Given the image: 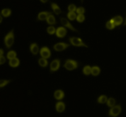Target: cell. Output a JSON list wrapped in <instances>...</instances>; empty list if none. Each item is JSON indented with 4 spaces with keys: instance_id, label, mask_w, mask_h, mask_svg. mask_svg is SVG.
Returning <instances> with one entry per match:
<instances>
[{
    "instance_id": "1f68e13d",
    "label": "cell",
    "mask_w": 126,
    "mask_h": 117,
    "mask_svg": "<svg viewBox=\"0 0 126 117\" xmlns=\"http://www.w3.org/2000/svg\"><path fill=\"white\" fill-rule=\"evenodd\" d=\"M6 61V58L4 55L0 56V65L4 64Z\"/></svg>"
},
{
    "instance_id": "ba28073f",
    "label": "cell",
    "mask_w": 126,
    "mask_h": 117,
    "mask_svg": "<svg viewBox=\"0 0 126 117\" xmlns=\"http://www.w3.org/2000/svg\"><path fill=\"white\" fill-rule=\"evenodd\" d=\"M39 54L42 58H46V59H48L51 56V52L50 49L48 47L44 46V47H42L40 49Z\"/></svg>"
},
{
    "instance_id": "4fadbf2b",
    "label": "cell",
    "mask_w": 126,
    "mask_h": 117,
    "mask_svg": "<svg viewBox=\"0 0 126 117\" xmlns=\"http://www.w3.org/2000/svg\"><path fill=\"white\" fill-rule=\"evenodd\" d=\"M51 14V12H48V11L40 12V13H38V16H37V19H38V20H40V21L46 20H47V18L48 17V16Z\"/></svg>"
},
{
    "instance_id": "83f0119b",
    "label": "cell",
    "mask_w": 126,
    "mask_h": 117,
    "mask_svg": "<svg viewBox=\"0 0 126 117\" xmlns=\"http://www.w3.org/2000/svg\"><path fill=\"white\" fill-rule=\"evenodd\" d=\"M67 18L70 20H74L77 18V14L75 12H69L67 15Z\"/></svg>"
},
{
    "instance_id": "7402d4cb",
    "label": "cell",
    "mask_w": 126,
    "mask_h": 117,
    "mask_svg": "<svg viewBox=\"0 0 126 117\" xmlns=\"http://www.w3.org/2000/svg\"><path fill=\"white\" fill-rule=\"evenodd\" d=\"M17 53L16 51L10 50L8 52V53H7L6 58H7V59H9V60H10V59H14V58H17Z\"/></svg>"
},
{
    "instance_id": "5bb4252c",
    "label": "cell",
    "mask_w": 126,
    "mask_h": 117,
    "mask_svg": "<svg viewBox=\"0 0 126 117\" xmlns=\"http://www.w3.org/2000/svg\"><path fill=\"white\" fill-rule=\"evenodd\" d=\"M9 65L13 68H17L20 65V59L18 58H15L14 59H10L9 61Z\"/></svg>"
},
{
    "instance_id": "8fae6325",
    "label": "cell",
    "mask_w": 126,
    "mask_h": 117,
    "mask_svg": "<svg viewBox=\"0 0 126 117\" xmlns=\"http://www.w3.org/2000/svg\"><path fill=\"white\" fill-rule=\"evenodd\" d=\"M29 49H30V52L32 54L36 56L39 53L40 48L39 45L37 43L34 42V43H32L30 45Z\"/></svg>"
},
{
    "instance_id": "4316f807",
    "label": "cell",
    "mask_w": 126,
    "mask_h": 117,
    "mask_svg": "<svg viewBox=\"0 0 126 117\" xmlns=\"http://www.w3.org/2000/svg\"><path fill=\"white\" fill-rule=\"evenodd\" d=\"M11 82V80L9 79H0V88H3L6 87Z\"/></svg>"
},
{
    "instance_id": "cb8c5ba5",
    "label": "cell",
    "mask_w": 126,
    "mask_h": 117,
    "mask_svg": "<svg viewBox=\"0 0 126 117\" xmlns=\"http://www.w3.org/2000/svg\"><path fill=\"white\" fill-rule=\"evenodd\" d=\"M105 26H106V29H108V30H113V29L116 27L114 24L112 19L108 20V21L106 23V25H105Z\"/></svg>"
},
{
    "instance_id": "6da1fadb",
    "label": "cell",
    "mask_w": 126,
    "mask_h": 117,
    "mask_svg": "<svg viewBox=\"0 0 126 117\" xmlns=\"http://www.w3.org/2000/svg\"><path fill=\"white\" fill-rule=\"evenodd\" d=\"M14 41H15V35H14V30L13 29L4 37V43L5 47L8 49L11 48L14 45Z\"/></svg>"
},
{
    "instance_id": "8d00e7d4",
    "label": "cell",
    "mask_w": 126,
    "mask_h": 117,
    "mask_svg": "<svg viewBox=\"0 0 126 117\" xmlns=\"http://www.w3.org/2000/svg\"><path fill=\"white\" fill-rule=\"evenodd\" d=\"M81 1H82V2H83V0H81Z\"/></svg>"
},
{
    "instance_id": "2e32d148",
    "label": "cell",
    "mask_w": 126,
    "mask_h": 117,
    "mask_svg": "<svg viewBox=\"0 0 126 117\" xmlns=\"http://www.w3.org/2000/svg\"><path fill=\"white\" fill-rule=\"evenodd\" d=\"M51 6L52 9H53L54 13H55L56 15H59L62 13V10L60 8V7L56 4V3H52L51 4Z\"/></svg>"
},
{
    "instance_id": "277c9868",
    "label": "cell",
    "mask_w": 126,
    "mask_h": 117,
    "mask_svg": "<svg viewBox=\"0 0 126 117\" xmlns=\"http://www.w3.org/2000/svg\"><path fill=\"white\" fill-rule=\"evenodd\" d=\"M71 45L69 43H67L66 42H58V43H55V44L53 45V48L54 49V51L57 52H61L63 51L66 50V49L69 48L70 47Z\"/></svg>"
},
{
    "instance_id": "9a60e30c",
    "label": "cell",
    "mask_w": 126,
    "mask_h": 117,
    "mask_svg": "<svg viewBox=\"0 0 126 117\" xmlns=\"http://www.w3.org/2000/svg\"><path fill=\"white\" fill-rule=\"evenodd\" d=\"M100 73H101V69H100V68L98 66L95 65L92 66V73H91V75L96 77L100 75Z\"/></svg>"
},
{
    "instance_id": "484cf974",
    "label": "cell",
    "mask_w": 126,
    "mask_h": 117,
    "mask_svg": "<svg viewBox=\"0 0 126 117\" xmlns=\"http://www.w3.org/2000/svg\"><path fill=\"white\" fill-rule=\"evenodd\" d=\"M56 29L53 25H49L47 29V33L51 35H54L56 34Z\"/></svg>"
},
{
    "instance_id": "d4e9b609",
    "label": "cell",
    "mask_w": 126,
    "mask_h": 117,
    "mask_svg": "<svg viewBox=\"0 0 126 117\" xmlns=\"http://www.w3.org/2000/svg\"><path fill=\"white\" fill-rule=\"evenodd\" d=\"M11 10L9 8H5V9H3L1 11V15L3 16L4 18H8L9 16H10L11 14Z\"/></svg>"
},
{
    "instance_id": "ac0fdd59",
    "label": "cell",
    "mask_w": 126,
    "mask_h": 117,
    "mask_svg": "<svg viewBox=\"0 0 126 117\" xmlns=\"http://www.w3.org/2000/svg\"><path fill=\"white\" fill-rule=\"evenodd\" d=\"M47 24H49V25H55L56 24V19L55 17L52 14H49L48 17L47 19Z\"/></svg>"
},
{
    "instance_id": "f546056e",
    "label": "cell",
    "mask_w": 126,
    "mask_h": 117,
    "mask_svg": "<svg viewBox=\"0 0 126 117\" xmlns=\"http://www.w3.org/2000/svg\"><path fill=\"white\" fill-rule=\"evenodd\" d=\"M77 7L75 4H71L69 5L68 6V11L69 12H76V10H77Z\"/></svg>"
},
{
    "instance_id": "ffe728a7",
    "label": "cell",
    "mask_w": 126,
    "mask_h": 117,
    "mask_svg": "<svg viewBox=\"0 0 126 117\" xmlns=\"http://www.w3.org/2000/svg\"><path fill=\"white\" fill-rule=\"evenodd\" d=\"M82 73L85 76L91 75L92 73V66L90 65H85L82 69Z\"/></svg>"
},
{
    "instance_id": "d6986e66",
    "label": "cell",
    "mask_w": 126,
    "mask_h": 117,
    "mask_svg": "<svg viewBox=\"0 0 126 117\" xmlns=\"http://www.w3.org/2000/svg\"><path fill=\"white\" fill-rule=\"evenodd\" d=\"M112 20H113L114 24L115 26L116 27L121 25L122 23L123 22V18H122L121 16H115L114 18H112Z\"/></svg>"
},
{
    "instance_id": "44dd1931",
    "label": "cell",
    "mask_w": 126,
    "mask_h": 117,
    "mask_svg": "<svg viewBox=\"0 0 126 117\" xmlns=\"http://www.w3.org/2000/svg\"><path fill=\"white\" fill-rule=\"evenodd\" d=\"M108 97L106 95H101L98 97L97 102L100 104H105L108 100Z\"/></svg>"
},
{
    "instance_id": "7a4b0ae2",
    "label": "cell",
    "mask_w": 126,
    "mask_h": 117,
    "mask_svg": "<svg viewBox=\"0 0 126 117\" xmlns=\"http://www.w3.org/2000/svg\"><path fill=\"white\" fill-rule=\"evenodd\" d=\"M69 44L74 47L88 48V46L86 44V43H85L84 41L78 37H70L69 38Z\"/></svg>"
},
{
    "instance_id": "e575fe53",
    "label": "cell",
    "mask_w": 126,
    "mask_h": 117,
    "mask_svg": "<svg viewBox=\"0 0 126 117\" xmlns=\"http://www.w3.org/2000/svg\"><path fill=\"white\" fill-rule=\"evenodd\" d=\"M2 21H3V17L0 15V24L2 22Z\"/></svg>"
},
{
    "instance_id": "836d02e7",
    "label": "cell",
    "mask_w": 126,
    "mask_h": 117,
    "mask_svg": "<svg viewBox=\"0 0 126 117\" xmlns=\"http://www.w3.org/2000/svg\"><path fill=\"white\" fill-rule=\"evenodd\" d=\"M48 0H40V1L43 3H46L47 2H48Z\"/></svg>"
},
{
    "instance_id": "3957f363",
    "label": "cell",
    "mask_w": 126,
    "mask_h": 117,
    "mask_svg": "<svg viewBox=\"0 0 126 117\" xmlns=\"http://www.w3.org/2000/svg\"><path fill=\"white\" fill-rule=\"evenodd\" d=\"M63 67L67 71H74L79 67V63L75 59H67L64 61Z\"/></svg>"
},
{
    "instance_id": "603a6c76",
    "label": "cell",
    "mask_w": 126,
    "mask_h": 117,
    "mask_svg": "<svg viewBox=\"0 0 126 117\" xmlns=\"http://www.w3.org/2000/svg\"><path fill=\"white\" fill-rule=\"evenodd\" d=\"M116 101L114 98H113V97H110V98H108L106 105H107L108 107L111 108V107H113L114 106L116 105Z\"/></svg>"
},
{
    "instance_id": "4dcf8cb0",
    "label": "cell",
    "mask_w": 126,
    "mask_h": 117,
    "mask_svg": "<svg viewBox=\"0 0 126 117\" xmlns=\"http://www.w3.org/2000/svg\"><path fill=\"white\" fill-rule=\"evenodd\" d=\"M76 13L77 14H84L85 10V8L83 7H79L78 8H77V10H76Z\"/></svg>"
},
{
    "instance_id": "e0dca14e",
    "label": "cell",
    "mask_w": 126,
    "mask_h": 117,
    "mask_svg": "<svg viewBox=\"0 0 126 117\" xmlns=\"http://www.w3.org/2000/svg\"><path fill=\"white\" fill-rule=\"evenodd\" d=\"M38 63L39 66L42 68H45L48 66V61L46 58H43L40 57L38 60Z\"/></svg>"
},
{
    "instance_id": "5b68a950",
    "label": "cell",
    "mask_w": 126,
    "mask_h": 117,
    "mask_svg": "<svg viewBox=\"0 0 126 117\" xmlns=\"http://www.w3.org/2000/svg\"><path fill=\"white\" fill-rule=\"evenodd\" d=\"M121 111H122V107L121 105H116L113 107L110 108L108 115L111 117H117L121 113Z\"/></svg>"
},
{
    "instance_id": "7c38bea8",
    "label": "cell",
    "mask_w": 126,
    "mask_h": 117,
    "mask_svg": "<svg viewBox=\"0 0 126 117\" xmlns=\"http://www.w3.org/2000/svg\"><path fill=\"white\" fill-rule=\"evenodd\" d=\"M56 110L58 113H63L65 111L66 109V104L64 102L62 101H58L55 105Z\"/></svg>"
},
{
    "instance_id": "f1b7e54d",
    "label": "cell",
    "mask_w": 126,
    "mask_h": 117,
    "mask_svg": "<svg viewBox=\"0 0 126 117\" xmlns=\"http://www.w3.org/2000/svg\"><path fill=\"white\" fill-rule=\"evenodd\" d=\"M85 19V17L84 14H79L77 16V18H76V20H77V22L80 23L83 22Z\"/></svg>"
},
{
    "instance_id": "d6a6232c",
    "label": "cell",
    "mask_w": 126,
    "mask_h": 117,
    "mask_svg": "<svg viewBox=\"0 0 126 117\" xmlns=\"http://www.w3.org/2000/svg\"><path fill=\"white\" fill-rule=\"evenodd\" d=\"M4 55V50L2 48H0V56H2Z\"/></svg>"
},
{
    "instance_id": "d590c367",
    "label": "cell",
    "mask_w": 126,
    "mask_h": 117,
    "mask_svg": "<svg viewBox=\"0 0 126 117\" xmlns=\"http://www.w3.org/2000/svg\"><path fill=\"white\" fill-rule=\"evenodd\" d=\"M124 25H126V21H125V23H124Z\"/></svg>"
},
{
    "instance_id": "9c48e42d",
    "label": "cell",
    "mask_w": 126,
    "mask_h": 117,
    "mask_svg": "<svg viewBox=\"0 0 126 117\" xmlns=\"http://www.w3.org/2000/svg\"><path fill=\"white\" fill-rule=\"evenodd\" d=\"M67 33V29L64 27L63 26H61L56 29L55 35H56L57 37L60 38V39H63V38H64L66 36Z\"/></svg>"
},
{
    "instance_id": "52a82bcc",
    "label": "cell",
    "mask_w": 126,
    "mask_h": 117,
    "mask_svg": "<svg viewBox=\"0 0 126 117\" xmlns=\"http://www.w3.org/2000/svg\"><path fill=\"white\" fill-rule=\"evenodd\" d=\"M60 22L64 27L66 28L67 29H69L71 31L76 32H78V30L72 25V24H71V23L69 21L68 19H67L66 18H61Z\"/></svg>"
},
{
    "instance_id": "30bf717a",
    "label": "cell",
    "mask_w": 126,
    "mask_h": 117,
    "mask_svg": "<svg viewBox=\"0 0 126 117\" xmlns=\"http://www.w3.org/2000/svg\"><path fill=\"white\" fill-rule=\"evenodd\" d=\"M54 98L58 101H61L62 100L64 99L65 97V93L64 91L61 89H57L56 90L53 94Z\"/></svg>"
},
{
    "instance_id": "8992f818",
    "label": "cell",
    "mask_w": 126,
    "mask_h": 117,
    "mask_svg": "<svg viewBox=\"0 0 126 117\" xmlns=\"http://www.w3.org/2000/svg\"><path fill=\"white\" fill-rule=\"evenodd\" d=\"M61 67V60L58 58L54 59L49 64V71L50 73H55L58 71Z\"/></svg>"
}]
</instances>
